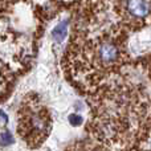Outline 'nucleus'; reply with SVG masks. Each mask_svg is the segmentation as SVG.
<instances>
[{"label": "nucleus", "instance_id": "nucleus-6", "mask_svg": "<svg viewBox=\"0 0 151 151\" xmlns=\"http://www.w3.org/2000/svg\"><path fill=\"white\" fill-rule=\"evenodd\" d=\"M69 122H70L73 126H77L82 122V117L78 114H70L69 115Z\"/></svg>", "mask_w": 151, "mask_h": 151}, {"label": "nucleus", "instance_id": "nucleus-5", "mask_svg": "<svg viewBox=\"0 0 151 151\" xmlns=\"http://www.w3.org/2000/svg\"><path fill=\"white\" fill-rule=\"evenodd\" d=\"M13 137L9 131H4V133L0 134V146H9L13 143Z\"/></svg>", "mask_w": 151, "mask_h": 151}, {"label": "nucleus", "instance_id": "nucleus-3", "mask_svg": "<svg viewBox=\"0 0 151 151\" xmlns=\"http://www.w3.org/2000/svg\"><path fill=\"white\" fill-rule=\"evenodd\" d=\"M123 7L129 19L143 20L150 13V0H125Z\"/></svg>", "mask_w": 151, "mask_h": 151}, {"label": "nucleus", "instance_id": "nucleus-2", "mask_svg": "<svg viewBox=\"0 0 151 151\" xmlns=\"http://www.w3.org/2000/svg\"><path fill=\"white\" fill-rule=\"evenodd\" d=\"M89 56L98 70L107 72L121 64L122 50L121 44L111 39H101L89 44Z\"/></svg>", "mask_w": 151, "mask_h": 151}, {"label": "nucleus", "instance_id": "nucleus-1", "mask_svg": "<svg viewBox=\"0 0 151 151\" xmlns=\"http://www.w3.org/2000/svg\"><path fill=\"white\" fill-rule=\"evenodd\" d=\"M50 119L48 110L41 104L24 102L19 111V134L27 143L37 146L48 137Z\"/></svg>", "mask_w": 151, "mask_h": 151}, {"label": "nucleus", "instance_id": "nucleus-4", "mask_svg": "<svg viewBox=\"0 0 151 151\" xmlns=\"http://www.w3.org/2000/svg\"><path fill=\"white\" fill-rule=\"evenodd\" d=\"M69 31V20H63L55 27V29L52 31V37L53 40L61 42L66 39Z\"/></svg>", "mask_w": 151, "mask_h": 151}]
</instances>
